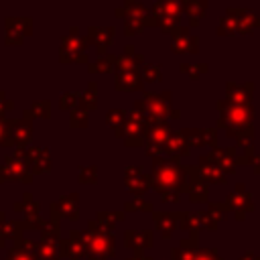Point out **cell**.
Returning <instances> with one entry per match:
<instances>
[{
  "label": "cell",
  "mask_w": 260,
  "mask_h": 260,
  "mask_svg": "<svg viewBox=\"0 0 260 260\" xmlns=\"http://www.w3.org/2000/svg\"><path fill=\"white\" fill-rule=\"evenodd\" d=\"M217 110L221 112L219 116V126H225L232 134V130H250V124L254 122V106L246 104V106H238V104H230L225 100L217 102Z\"/></svg>",
  "instance_id": "obj_1"
},
{
  "label": "cell",
  "mask_w": 260,
  "mask_h": 260,
  "mask_svg": "<svg viewBox=\"0 0 260 260\" xmlns=\"http://www.w3.org/2000/svg\"><path fill=\"white\" fill-rule=\"evenodd\" d=\"M169 102H171V91L165 93H144V110H146V118L148 124H158L167 118L169 114Z\"/></svg>",
  "instance_id": "obj_2"
},
{
  "label": "cell",
  "mask_w": 260,
  "mask_h": 260,
  "mask_svg": "<svg viewBox=\"0 0 260 260\" xmlns=\"http://www.w3.org/2000/svg\"><path fill=\"white\" fill-rule=\"evenodd\" d=\"M6 45H22L24 37L30 35L32 30V20L30 18H6Z\"/></svg>",
  "instance_id": "obj_3"
},
{
  "label": "cell",
  "mask_w": 260,
  "mask_h": 260,
  "mask_svg": "<svg viewBox=\"0 0 260 260\" xmlns=\"http://www.w3.org/2000/svg\"><path fill=\"white\" fill-rule=\"evenodd\" d=\"M173 51L175 53H197L199 51V41L195 35H191L189 28L177 26L173 30Z\"/></svg>",
  "instance_id": "obj_4"
},
{
  "label": "cell",
  "mask_w": 260,
  "mask_h": 260,
  "mask_svg": "<svg viewBox=\"0 0 260 260\" xmlns=\"http://www.w3.org/2000/svg\"><path fill=\"white\" fill-rule=\"evenodd\" d=\"M228 14L234 18L240 35H248L254 26H260V18L250 8H228Z\"/></svg>",
  "instance_id": "obj_5"
},
{
  "label": "cell",
  "mask_w": 260,
  "mask_h": 260,
  "mask_svg": "<svg viewBox=\"0 0 260 260\" xmlns=\"http://www.w3.org/2000/svg\"><path fill=\"white\" fill-rule=\"evenodd\" d=\"M114 35H116V28H112V26H89L85 39H87V45L98 47L100 53L106 55V49L114 41Z\"/></svg>",
  "instance_id": "obj_6"
},
{
  "label": "cell",
  "mask_w": 260,
  "mask_h": 260,
  "mask_svg": "<svg viewBox=\"0 0 260 260\" xmlns=\"http://www.w3.org/2000/svg\"><path fill=\"white\" fill-rule=\"evenodd\" d=\"M225 102L230 104H238V106H246L252 102V95H254V83L248 81V83H242V85H236V83H228L225 85Z\"/></svg>",
  "instance_id": "obj_7"
},
{
  "label": "cell",
  "mask_w": 260,
  "mask_h": 260,
  "mask_svg": "<svg viewBox=\"0 0 260 260\" xmlns=\"http://www.w3.org/2000/svg\"><path fill=\"white\" fill-rule=\"evenodd\" d=\"M116 89L118 91H138L142 89V77L138 71H124L116 77Z\"/></svg>",
  "instance_id": "obj_8"
},
{
  "label": "cell",
  "mask_w": 260,
  "mask_h": 260,
  "mask_svg": "<svg viewBox=\"0 0 260 260\" xmlns=\"http://www.w3.org/2000/svg\"><path fill=\"white\" fill-rule=\"evenodd\" d=\"M205 8H207V0H185L183 10L191 18V26H197L199 24L201 16H205Z\"/></svg>",
  "instance_id": "obj_9"
},
{
  "label": "cell",
  "mask_w": 260,
  "mask_h": 260,
  "mask_svg": "<svg viewBox=\"0 0 260 260\" xmlns=\"http://www.w3.org/2000/svg\"><path fill=\"white\" fill-rule=\"evenodd\" d=\"M32 136V124L30 120L22 118V120H12V140L14 142H28V138Z\"/></svg>",
  "instance_id": "obj_10"
},
{
  "label": "cell",
  "mask_w": 260,
  "mask_h": 260,
  "mask_svg": "<svg viewBox=\"0 0 260 260\" xmlns=\"http://www.w3.org/2000/svg\"><path fill=\"white\" fill-rule=\"evenodd\" d=\"M63 47L73 49V51H83V53H85V49H87V39L81 37V35L77 32V28H71V32H69L67 37H63Z\"/></svg>",
  "instance_id": "obj_11"
},
{
  "label": "cell",
  "mask_w": 260,
  "mask_h": 260,
  "mask_svg": "<svg viewBox=\"0 0 260 260\" xmlns=\"http://www.w3.org/2000/svg\"><path fill=\"white\" fill-rule=\"evenodd\" d=\"M79 106L83 112H91L98 108V93H95V83H89L85 93H81V100H79Z\"/></svg>",
  "instance_id": "obj_12"
},
{
  "label": "cell",
  "mask_w": 260,
  "mask_h": 260,
  "mask_svg": "<svg viewBox=\"0 0 260 260\" xmlns=\"http://www.w3.org/2000/svg\"><path fill=\"white\" fill-rule=\"evenodd\" d=\"M32 116L51 118V102H49V100H41V102H35L30 110H24V118H26V120H30Z\"/></svg>",
  "instance_id": "obj_13"
},
{
  "label": "cell",
  "mask_w": 260,
  "mask_h": 260,
  "mask_svg": "<svg viewBox=\"0 0 260 260\" xmlns=\"http://www.w3.org/2000/svg\"><path fill=\"white\" fill-rule=\"evenodd\" d=\"M114 61H116L114 55H104L102 59H98L95 63L89 65V71H91V73H95V71H100V73H108V71L114 69Z\"/></svg>",
  "instance_id": "obj_14"
},
{
  "label": "cell",
  "mask_w": 260,
  "mask_h": 260,
  "mask_svg": "<svg viewBox=\"0 0 260 260\" xmlns=\"http://www.w3.org/2000/svg\"><path fill=\"white\" fill-rule=\"evenodd\" d=\"M59 59L63 63H75V61H83L87 63V55L83 51H73V49H67V47H61V55Z\"/></svg>",
  "instance_id": "obj_15"
},
{
  "label": "cell",
  "mask_w": 260,
  "mask_h": 260,
  "mask_svg": "<svg viewBox=\"0 0 260 260\" xmlns=\"http://www.w3.org/2000/svg\"><path fill=\"white\" fill-rule=\"evenodd\" d=\"M169 136H171V130H169V126H167V124H162V122L154 124V128L150 130V140H152L154 144H162Z\"/></svg>",
  "instance_id": "obj_16"
},
{
  "label": "cell",
  "mask_w": 260,
  "mask_h": 260,
  "mask_svg": "<svg viewBox=\"0 0 260 260\" xmlns=\"http://www.w3.org/2000/svg\"><path fill=\"white\" fill-rule=\"evenodd\" d=\"M142 77H144V81L156 83V81H160L162 71H160L158 65H154V63H146V65H142Z\"/></svg>",
  "instance_id": "obj_17"
},
{
  "label": "cell",
  "mask_w": 260,
  "mask_h": 260,
  "mask_svg": "<svg viewBox=\"0 0 260 260\" xmlns=\"http://www.w3.org/2000/svg\"><path fill=\"white\" fill-rule=\"evenodd\" d=\"M77 104H79V93H75V91H65L61 95V100H59V108L61 110H69V112H73Z\"/></svg>",
  "instance_id": "obj_18"
},
{
  "label": "cell",
  "mask_w": 260,
  "mask_h": 260,
  "mask_svg": "<svg viewBox=\"0 0 260 260\" xmlns=\"http://www.w3.org/2000/svg\"><path fill=\"white\" fill-rule=\"evenodd\" d=\"M69 124L73 128H85L87 126V112H83L81 108H75L71 114H69Z\"/></svg>",
  "instance_id": "obj_19"
},
{
  "label": "cell",
  "mask_w": 260,
  "mask_h": 260,
  "mask_svg": "<svg viewBox=\"0 0 260 260\" xmlns=\"http://www.w3.org/2000/svg\"><path fill=\"white\" fill-rule=\"evenodd\" d=\"M12 120H6L4 114H0V144H8L12 138Z\"/></svg>",
  "instance_id": "obj_20"
},
{
  "label": "cell",
  "mask_w": 260,
  "mask_h": 260,
  "mask_svg": "<svg viewBox=\"0 0 260 260\" xmlns=\"http://www.w3.org/2000/svg\"><path fill=\"white\" fill-rule=\"evenodd\" d=\"M238 32V28H236V22H234V18L225 12V16L221 18V22H219V26H217V35H236Z\"/></svg>",
  "instance_id": "obj_21"
},
{
  "label": "cell",
  "mask_w": 260,
  "mask_h": 260,
  "mask_svg": "<svg viewBox=\"0 0 260 260\" xmlns=\"http://www.w3.org/2000/svg\"><path fill=\"white\" fill-rule=\"evenodd\" d=\"M126 112L124 110H120V108H116V110H110L108 112V116H106V122L110 124V126H116L118 130H120V126L124 124V120H126Z\"/></svg>",
  "instance_id": "obj_22"
},
{
  "label": "cell",
  "mask_w": 260,
  "mask_h": 260,
  "mask_svg": "<svg viewBox=\"0 0 260 260\" xmlns=\"http://www.w3.org/2000/svg\"><path fill=\"white\" fill-rule=\"evenodd\" d=\"M181 71H183V73H187L191 79H197L201 73H205V71H207V65H205V63H197V65L183 63V65H181Z\"/></svg>",
  "instance_id": "obj_23"
},
{
  "label": "cell",
  "mask_w": 260,
  "mask_h": 260,
  "mask_svg": "<svg viewBox=\"0 0 260 260\" xmlns=\"http://www.w3.org/2000/svg\"><path fill=\"white\" fill-rule=\"evenodd\" d=\"M146 26V20H136V18H128L126 20V26H124V30H126V35L130 37V35H138L142 28Z\"/></svg>",
  "instance_id": "obj_24"
},
{
  "label": "cell",
  "mask_w": 260,
  "mask_h": 260,
  "mask_svg": "<svg viewBox=\"0 0 260 260\" xmlns=\"http://www.w3.org/2000/svg\"><path fill=\"white\" fill-rule=\"evenodd\" d=\"M12 108V102H8L6 98H4V91H0V114H4L6 110H10Z\"/></svg>",
  "instance_id": "obj_25"
},
{
  "label": "cell",
  "mask_w": 260,
  "mask_h": 260,
  "mask_svg": "<svg viewBox=\"0 0 260 260\" xmlns=\"http://www.w3.org/2000/svg\"><path fill=\"white\" fill-rule=\"evenodd\" d=\"M169 116L177 120V118H181V112H179V110H169Z\"/></svg>",
  "instance_id": "obj_26"
}]
</instances>
